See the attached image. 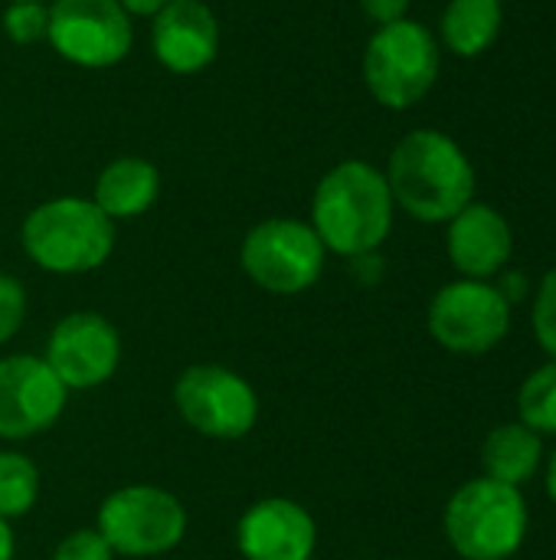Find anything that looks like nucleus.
<instances>
[{"label": "nucleus", "instance_id": "1", "mask_svg": "<svg viewBox=\"0 0 556 560\" xmlns=\"http://www.w3.org/2000/svg\"><path fill=\"white\" fill-rule=\"evenodd\" d=\"M393 203L419 223H449L475 200V167L462 144L436 128L397 141L383 171Z\"/></svg>", "mask_w": 556, "mask_h": 560}, {"label": "nucleus", "instance_id": "2", "mask_svg": "<svg viewBox=\"0 0 556 560\" xmlns=\"http://www.w3.org/2000/svg\"><path fill=\"white\" fill-rule=\"evenodd\" d=\"M393 194L380 167L367 161L334 164L315 187L311 226L328 253L344 259L377 253L393 230Z\"/></svg>", "mask_w": 556, "mask_h": 560}, {"label": "nucleus", "instance_id": "3", "mask_svg": "<svg viewBox=\"0 0 556 560\" xmlns=\"http://www.w3.org/2000/svg\"><path fill=\"white\" fill-rule=\"evenodd\" d=\"M20 243L39 269L82 276L108 262L115 249V220L85 197H52L26 213Z\"/></svg>", "mask_w": 556, "mask_h": 560}, {"label": "nucleus", "instance_id": "4", "mask_svg": "<svg viewBox=\"0 0 556 560\" xmlns=\"http://www.w3.org/2000/svg\"><path fill=\"white\" fill-rule=\"evenodd\" d=\"M439 69L442 46L436 33L410 16L377 26L360 59L367 92L393 112L419 105L433 92Z\"/></svg>", "mask_w": 556, "mask_h": 560}, {"label": "nucleus", "instance_id": "5", "mask_svg": "<svg viewBox=\"0 0 556 560\" xmlns=\"http://www.w3.org/2000/svg\"><path fill=\"white\" fill-rule=\"evenodd\" d=\"M524 492L488 476L465 482L446 505V538L462 560H511L528 538Z\"/></svg>", "mask_w": 556, "mask_h": 560}, {"label": "nucleus", "instance_id": "6", "mask_svg": "<svg viewBox=\"0 0 556 560\" xmlns=\"http://www.w3.org/2000/svg\"><path fill=\"white\" fill-rule=\"evenodd\" d=\"M324 256L328 249L315 226L292 217L256 223L239 246L242 272L272 295L308 292L324 272Z\"/></svg>", "mask_w": 556, "mask_h": 560}, {"label": "nucleus", "instance_id": "7", "mask_svg": "<svg viewBox=\"0 0 556 560\" xmlns=\"http://www.w3.org/2000/svg\"><path fill=\"white\" fill-rule=\"evenodd\" d=\"M95 532L111 555L157 558L174 551L187 535V509L157 486H125L111 492L95 518Z\"/></svg>", "mask_w": 556, "mask_h": 560}, {"label": "nucleus", "instance_id": "8", "mask_svg": "<svg viewBox=\"0 0 556 560\" xmlns=\"http://www.w3.org/2000/svg\"><path fill=\"white\" fill-rule=\"evenodd\" d=\"M426 325L446 351L478 358L495 351L508 338L511 305L495 282L456 279L433 295Z\"/></svg>", "mask_w": 556, "mask_h": 560}, {"label": "nucleus", "instance_id": "9", "mask_svg": "<svg viewBox=\"0 0 556 560\" xmlns=\"http://www.w3.org/2000/svg\"><path fill=\"white\" fill-rule=\"evenodd\" d=\"M180 420L206 440H242L259 420V397L246 377L220 364H193L174 384Z\"/></svg>", "mask_w": 556, "mask_h": 560}, {"label": "nucleus", "instance_id": "10", "mask_svg": "<svg viewBox=\"0 0 556 560\" xmlns=\"http://www.w3.org/2000/svg\"><path fill=\"white\" fill-rule=\"evenodd\" d=\"M46 43L79 69H111L134 46V23L118 0H49Z\"/></svg>", "mask_w": 556, "mask_h": 560}, {"label": "nucleus", "instance_id": "11", "mask_svg": "<svg viewBox=\"0 0 556 560\" xmlns=\"http://www.w3.org/2000/svg\"><path fill=\"white\" fill-rule=\"evenodd\" d=\"M43 361L66 390H92L118 371L121 338L105 315L72 312L49 331Z\"/></svg>", "mask_w": 556, "mask_h": 560}, {"label": "nucleus", "instance_id": "12", "mask_svg": "<svg viewBox=\"0 0 556 560\" xmlns=\"http://www.w3.org/2000/svg\"><path fill=\"white\" fill-rule=\"evenodd\" d=\"M69 390L43 358H0V440H29L49 430L66 410Z\"/></svg>", "mask_w": 556, "mask_h": 560}, {"label": "nucleus", "instance_id": "13", "mask_svg": "<svg viewBox=\"0 0 556 560\" xmlns=\"http://www.w3.org/2000/svg\"><path fill=\"white\" fill-rule=\"evenodd\" d=\"M151 52L174 75H197L220 52V20L206 0H170L151 16Z\"/></svg>", "mask_w": 556, "mask_h": 560}, {"label": "nucleus", "instance_id": "14", "mask_svg": "<svg viewBox=\"0 0 556 560\" xmlns=\"http://www.w3.org/2000/svg\"><path fill=\"white\" fill-rule=\"evenodd\" d=\"M236 545L246 560H311L318 525L292 499H262L236 525Z\"/></svg>", "mask_w": 556, "mask_h": 560}, {"label": "nucleus", "instance_id": "15", "mask_svg": "<svg viewBox=\"0 0 556 560\" xmlns=\"http://www.w3.org/2000/svg\"><path fill=\"white\" fill-rule=\"evenodd\" d=\"M446 249L452 266L462 272V279H485L492 282L514 253V233L501 210L492 203L472 200L449 220Z\"/></svg>", "mask_w": 556, "mask_h": 560}, {"label": "nucleus", "instance_id": "16", "mask_svg": "<svg viewBox=\"0 0 556 560\" xmlns=\"http://www.w3.org/2000/svg\"><path fill=\"white\" fill-rule=\"evenodd\" d=\"M161 197V171L138 154H121L108 161L92 190V203L108 220H134L144 217Z\"/></svg>", "mask_w": 556, "mask_h": 560}, {"label": "nucleus", "instance_id": "17", "mask_svg": "<svg viewBox=\"0 0 556 560\" xmlns=\"http://www.w3.org/2000/svg\"><path fill=\"white\" fill-rule=\"evenodd\" d=\"M547 463L544 456V436H537L534 430H528L521 420L514 423H501L495 427L485 443H482V466L485 476L505 486H528L541 466Z\"/></svg>", "mask_w": 556, "mask_h": 560}, {"label": "nucleus", "instance_id": "18", "mask_svg": "<svg viewBox=\"0 0 556 560\" xmlns=\"http://www.w3.org/2000/svg\"><path fill=\"white\" fill-rule=\"evenodd\" d=\"M501 20V0H449L439 20V46L462 59H475L495 46Z\"/></svg>", "mask_w": 556, "mask_h": 560}, {"label": "nucleus", "instance_id": "19", "mask_svg": "<svg viewBox=\"0 0 556 560\" xmlns=\"http://www.w3.org/2000/svg\"><path fill=\"white\" fill-rule=\"evenodd\" d=\"M518 417L537 436H556V361L524 377L518 390Z\"/></svg>", "mask_w": 556, "mask_h": 560}, {"label": "nucleus", "instance_id": "20", "mask_svg": "<svg viewBox=\"0 0 556 560\" xmlns=\"http://www.w3.org/2000/svg\"><path fill=\"white\" fill-rule=\"evenodd\" d=\"M39 472L23 453H0V518H20L36 505Z\"/></svg>", "mask_w": 556, "mask_h": 560}, {"label": "nucleus", "instance_id": "21", "mask_svg": "<svg viewBox=\"0 0 556 560\" xmlns=\"http://www.w3.org/2000/svg\"><path fill=\"white\" fill-rule=\"evenodd\" d=\"M0 26L10 43L16 46H36L46 43L49 36V3H33V0H16L3 7Z\"/></svg>", "mask_w": 556, "mask_h": 560}, {"label": "nucleus", "instance_id": "22", "mask_svg": "<svg viewBox=\"0 0 556 560\" xmlns=\"http://www.w3.org/2000/svg\"><path fill=\"white\" fill-rule=\"evenodd\" d=\"M531 325H534L537 345L551 354V361H556V266L541 279V285H537Z\"/></svg>", "mask_w": 556, "mask_h": 560}, {"label": "nucleus", "instance_id": "23", "mask_svg": "<svg viewBox=\"0 0 556 560\" xmlns=\"http://www.w3.org/2000/svg\"><path fill=\"white\" fill-rule=\"evenodd\" d=\"M26 318V292L20 279L0 272V345H7Z\"/></svg>", "mask_w": 556, "mask_h": 560}, {"label": "nucleus", "instance_id": "24", "mask_svg": "<svg viewBox=\"0 0 556 560\" xmlns=\"http://www.w3.org/2000/svg\"><path fill=\"white\" fill-rule=\"evenodd\" d=\"M111 548L105 545V538L95 532V528H79V532H69L56 551L52 560H111Z\"/></svg>", "mask_w": 556, "mask_h": 560}, {"label": "nucleus", "instance_id": "25", "mask_svg": "<svg viewBox=\"0 0 556 560\" xmlns=\"http://www.w3.org/2000/svg\"><path fill=\"white\" fill-rule=\"evenodd\" d=\"M357 3H360L364 16L374 20L377 26L397 23V20H403L410 13V0H357Z\"/></svg>", "mask_w": 556, "mask_h": 560}, {"label": "nucleus", "instance_id": "26", "mask_svg": "<svg viewBox=\"0 0 556 560\" xmlns=\"http://www.w3.org/2000/svg\"><path fill=\"white\" fill-rule=\"evenodd\" d=\"M495 285H498V292L508 299V305H514V302H521V299L528 295V276L518 272V269H514V272H505L501 282H495Z\"/></svg>", "mask_w": 556, "mask_h": 560}, {"label": "nucleus", "instance_id": "27", "mask_svg": "<svg viewBox=\"0 0 556 560\" xmlns=\"http://www.w3.org/2000/svg\"><path fill=\"white\" fill-rule=\"evenodd\" d=\"M351 262H354V276H357L360 282H367V285H374V282L380 279V272H383V262H380V256H377V253L354 256Z\"/></svg>", "mask_w": 556, "mask_h": 560}, {"label": "nucleus", "instance_id": "28", "mask_svg": "<svg viewBox=\"0 0 556 560\" xmlns=\"http://www.w3.org/2000/svg\"><path fill=\"white\" fill-rule=\"evenodd\" d=\"M118 3L125 7V13H128L131 20H134V16H147V20H151V16H157L170 0H118Z\"/></svg>", "mask_w": 556, "mask_h": 560}, {"label": "nucleus", "instance_id": "29", "mask_svg": "<svg viewBox=\"0 0 556 560\" xmlns=\"http://www.w3.org/2000/svg\"><path fill=\"white\" fill-rule=\"evenodd\" d=\"M0 560H13V532L7 518H0Z\"/></svg>", "mask_w": 556, "mask_h": 560}, {"label": "nucleus", "instance_id": "30", "mask_svg": "<svg viewBox=\"0 0 556 560\" xmlns=\"http://www.w3.org/2000/svg\"><path fill=\"white\" fill-rule=\"evenodd\" d=\"M547 495H551V502L556 505V450H554V456H547Z\"/></svg>", "mask_w": 556, "mask_h": 560}, {"label": "nucleus", "instance_id": "31", "mask_svg": "<svg viewBox=\"0 0 556 560\" xmlns=\"http://www.w3.org/2000/svg\"><path fill=\"white\" fill-rule=\"evenodd\" d=\"M7 3H16V0H7ZM33 3H49V0H33Z\"/></svg>", "mask_w": 556, "mask_h": 560}]
</instances>
